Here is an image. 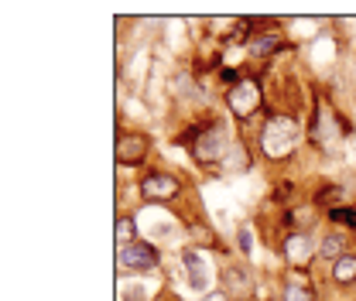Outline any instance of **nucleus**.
I'll return each mask as SVG.
<instances>
[{
  "label": "nucleus",
  "mask_w": 356,
  "mask_h": 301,
  "mask_svg": "<svg viewBox=\"0 0 356 301\" xmlns=\"http://www.w3.org/2000/svg\"><path fill=\"white\" fill-rule=\"evenodd\" d=\"M295 137H298V127H295L291 120H284V116L270 120V123H267V134H264L267 154H288V151L295 147Z\"/></svg>",
  "instance_id": "f257e3e1"
},
{
  "label": "nucleus",
  "mask_w": 356,
  "mask_h": 301,
  "mask_svg": "<svg viewBox=\"0 0 356 301\" xmlns=\"http://www.w3.org/2000/svg\"><path fill=\"white\" fill-rule=\"evenodd\" d=\"M158 264V250L151 243H130L120 250V267L127 271H151Z\"/></svg>",
  "instance_id": "f03ea898"
},
{
  "label": "nucleus",
  "mask_w": 356,
  "mask_h": 301,
  "mask_svg": "<svg viewBox=\"0 0 356 301\" xmlns=\"http://www.w3.org/2000/svg\"><path fill=\"white\" fill-rule=\"evenodd\" d=\"M117 158H120L123 165H141V161L148 158V141H144L141 134H123L120 144H117Z\"/></svg>",
  "instance_id": "7ed1b4c3"
},
{
  "label": "nucleus",
  "mask_w": 356,
  "mask_h": 301,
  "mask_svg": "<svg viewBox=\"0 0 356 301\" xmlns=\"http://www.w3.org/2000/svg\"><path fill=\"white\" fill-rule=\"evenodd\" d=\"M257 106V86L254 83H240L230 90V110L237 116H250V110Z\"/></svg>",
  "instance_id": "20e7f679"
},
{
  "label": "nucleus",
  "mask_w": 356,
  "mask_h": 301,
  "mask_svg": "<svg viewBox=\"0 0 356 301\" xmlns=\"http://www.w3.org/2000/svg\"><path fill=\"white\" fill-rule=\"evenodd\" d=\"M223 147H226V137H223V130H219V127H212L209 134H202V141H199L195 154H199V158H206V161H216V158L223 154Z\"/></svg>",
  "instance_id": "39448f33"
},
{
  "label": "nucleus",
  "mask_w": 356,
  "mask_h": 301,
  "mask_svg": "<svg viewBox=\"0 0 356 301\" xmlns=\"http://www.w3.org/2000/svg\"><path fill=\"white\" fill-rule=\"evenodd\" d=\"M175 192H178V182L172 175H151L144 182V196L148 199H172Z\"/></svg>",
  "instance_id": "423d86ee"
},
{
  "label": "nucleus",
  "mask_w": 356,
  "mask_h": 301,
  "mask_svg": "<svg viewBox=\"0 0 356 301\" xmlns=\"http://www.w3.org/2000/svg\"><path fill=\"white\" fill-rule=\"evenodd\" d=\"M315 116H319V123H312V137H315L319 144H333V137H336V120L329 116V110H319Z\"/></svg>",
  "instance_id": "0eeeda50"
},
{
  "label": "nucleus",
  "mask_w": 356,
  "mask_h": 301,
  "mask_svg": "<svg viewBox=\"0 0 356 301\" xmlns=\"http://www.w3.org/2000/svg\"><path fill=\"white\" fill-rule=\"evenodd\" d=\"M333 278H336L339 284H350V281H356V257H339V260H336Z\"/></svg>",
  "instance_id": "6e6552de"
},
{
  "label": "nucleus",
  "mask_w": 356,
  "mask_h": 301,
  "mask_svg": "<svg viewBox=\"0 0 356 301\" xmlns=\"http://www.w3.org/2000/svg\"><path fill=\"white\" fill-rule=\"evenodd\" d=\"M226 168H230V172H244V168H247V154H244L240 144L226 151Z\"/></svg>",
  "instance_id": "1a4fd4ad"
},
{
  "label": "nucleus",
  "mask_w": 356,
  "mask_h": 301,
  "mask_svg": "<svg viewBox=\"0 0 356 301\" xmlns=\"http://www.w3.org/2000/svg\"><path fill=\"white\" fill-rule=\"evenodd\" d=\"M274 48H281V38H277V34H264V38H257V41L250 45V52H257V55H270Z\"/></svg>",
  "instance_id": "9d476101"
},
{
  "label": "nucleus",
  "mask_w": 356,
  "mask_h": 301,
  "mask_svg": "<svg viewBox=\"0 0 356 301\" xmlns=\"http://www.w3.org/2000/svg\"><path fill=\"white\" fill-rule=\"evenodd\" d=\"M130 240H134V222H130V219H120V222H117V243H120V247H123V243L130 247Z\"/></svg>",
  "instance_id": "9b49d317"
},
{
  "label": "nucleus",
  "mask_w": 356,
  "mask_h": 301,
  "mask_svg": "<svg viewBox=\"0 0 356 301\" xmlns=\"http://www.w3.org/2000/svg\"><path fill=\"white\" fill-rule=\"evenodd\" d=\"M322 257H333V260H339V257H343V240H339V236H329V240L322 243Z\"/></svg>",
  "instance_id": "f8f14e48"
},
{
  "label": "nucleus",
  "mask_w": 356,
  "mask_h": 301,
  "mask_svg": "<svg viewBox=\"0 0 356 301\" xmlns=\"http://www.w3.org/2000/svg\"><path fill=\"white\" fill-rule=\"evenodd\" d=\"M333 222H339V226H356V209H333Z\"/></svg>",
  "instance_id": "ddd939ff"
},
{
  "label": "nucleus",
  "mask_w": 356,
  "mask_h": 301,
  "mask_svg": "<svg viewBox=\"0 0 356 301\" xmlns=\"http://www.w3.org/2000/svg\"><path fill=\"white\" fill-rule=\"evenodd\" d=\"M284 301H312V295H308V288H301V284H288Z\"/></svg>",
  "instance_id": "4468645a"
},
{
  "label": "nucleus",
  "mask_w": 356,
  "mask_h": 301,
  "mask_svg": "<svg viewBox=\"0 0 356 301\" xmlns=\"http://www.w3.org/2000/svg\"><path fill=\"white\" fill-rule=\"evenodd\" d=\"M226 281H230L237 291H247V274H244V271H237V267H233V271L226 274Z\"/></svg>",
  "instance_id": "2eb2a0df"
},
{
  "label": "nucleus",
  "mask_w": 356,
  "mask_h": 301,
  "mask_svg": "<svg viewBox=\"0 0 356 301\" xmlns=\"http://www.w3.org/2000/svg\"><path fill=\"white\" fill-rule=\"evenodd\" d=\"M240 250H244L247 257L254 253V233H250V229H240Z\"/></svg>",
  "instance_id": "dca6fc26"
},
{
  "label": "nucleus",
  "mask_w": 356,
  "mask_h": 301,
  "mask_svg": "<svg viewBox=\"0 0 356 301\" xmlns=\"http://www.w3.org/2000/svg\"><path fill=\"white\" fill-rule=\"evenodd\" d=\"M291 243H295V250H291V257H295V260H301V257H305V247H301L305 240L298 236V240H291Z\"/></svg>",
  "instance_id": "f3484780"
},
{
  "label": "nucleus",
  "mask_w": 356,
  "mask_h": 301,
  "mask_svg": "<svg viewBox=\"0 0 356 301\" xmlns=\"http://www.w3.org/2000/svg\"><path fill=\"white\" fill-rule=\"evenodd\" d=\"M339 196H343V189H329V192L322 196V202H336V199H339Z\"/></svg>",
  "instance_id": "a211bd4d"
}]
</instances>
